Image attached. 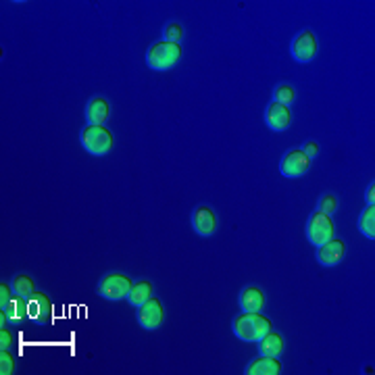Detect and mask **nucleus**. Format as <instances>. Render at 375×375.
<instances>
[{
  "label": "nucleus",
  "instance_id": "f257e3e1",
  "mask_svg": "<svg viewBox=\"0 0 375 375\" xmlns=\"http://www.w3.org/2000/svg\"><path fill=\"white\" fill-rule=\"evenodd\" d=\"M274 330L271 326V319L261 315V311L256 313H242V315H236L234 321H232V332L236 338H240L242 342H258L263 336H267Z\"/></svg>",
  "mask_w": 375,
  "mask_h": 375
},
{
  "label": "nucleus",
  "instance_id": "f03ea898",
  "mask_svg": "<svg viewBox=\"0 0 375 375\" xmlns=\"http://www.w3.org/2000/svg\"><path fill=\"white\" fill-rule=\"evenodd\" d=\"M182 55H184V50L180 44L160 40V42L150 44V48L146 50V65L150 71L165 73V71H171L182 61Z\"/></svg>",
  "mask_w": 375,
  "mask_h": 375
},
{
  "label": "nucleus",
  "instance_id": "7ed1b4c3",
  "mask_svg": "<svg viewBox=\"0 0 375 375\" xmlns=\"http://www.w3.org/2000/svg\"><path fill=\"white\" fill-rule=\"evenodd\" d=\"M80 144L88 154L104 156L113 150L115 138L109 130H106V125H86L80 132Z\"/></svg>",
  "mask_w": 375,
  "mask_h": 375
},
{
  "label": "nucleus",
  "instance_id": "20e7f679",
  "mask_svg": "<svg viewBox=\"0 0 375 375\" xmlns=\"http://www.w3.org/2000/svg\"><path fill=\"white\" fill-rule=\"evenodd\" d=\"M134 282L121 274V271H109V274H104L98 284H96V292L100 298L104 300H111V302H117V300H125L130 290H132Z\"/></svg>",
  "mask_w": 375,
  "mask_h": 375
},
{
  "label": "nucleus",
  "instance_id": "39448f33",
  "mask_svg": "<svg viewBox=\"0 0 375 375\" xmlns=\"http://www.w3.org/2000/svg\"><path fill=\"white\" fill-rule=\"evenodd\" d=\"M304 234L313 246H321V244L330 242L332 238H336V223L330 215H324V213L315 210V213H311V217L306 221Z\"/></svg>",
  "mask_w": 375,
  "mask_h": 375
},
{
  "label": "nucleus",
  "instance_id": "423d86ee",
  "mask_svg": "<svg viewBox=\"0 0 375 375\" xmlns=\"http://www.w3.org/2000/svg\"><path fill=\"white\" fill-rule=\"evenodd\" d=\"M136 321H138V326L146 332H154L163 326L165 306H163V302H160V298L150 296L144 304H140L136 309Z\"/></svg>",
  "mask_w": 375,
  "mask_h": 375
},
{
  "label": "nucleus",
  "instance_id": "0eeeda50",
  "mask_svg": "<svg viewBox=\"0 0 375 375\" xmlns=\"http://www.w3.org/2000/svg\"><path fill=\"white\" fill-rule=\"evenodd\" d=\"M313 160L304 154L302 148H290L284 152L282 160H280V173L288 180H296V178H304L311 171Z\"/></svg>",
  "mask_w": 375,
  "mask_h": 375
},
{
  "label": "nucleus",
  "instance_id": "6e6552de",
  "mask_svg": "<svg viewBox=\"0 0 375 375\" xmlns=\"http://www.w3.org/2000/svg\"><path fill=\"white\" fill-rule=\"evenodd\" d=\"M317 50H319V44H317V36L311 32V29H302L294 36L292 44H290V52H292V59L300 65L304 63H311L315 57H317Z\"/></svg>",
  "mask_w": 375,
  "mask_h": 375
},
{
  "label": "nucleus",
  "instance_id": "1a4fd4ad",
  "mask_svg": "<svg viewBox=\"0 0 375 375\" xmlns=\"http://www.w3.org/2000/svg\"><path fill=\"white\" fill-rule=\"evenodd\" d=\"M190 221H192V230H194L196 236H200V238H210L213 234L217 232V215H215V213H213V208L206 206V204L194 206Z\"/></svg>",
  "mask_w": 375,
  "mask_h": 375
},
{
  "label": "nucleus",
  "instance_id": "9d476101",
  "mask_svg": "<svg viewBox=\"0 0 375 375\" xmlns=\"http://www.w3.org/2000/svg\"><path fill=\"white\" fill-rule=\"evenodd\" d=\"M265 123L274 132H286L292 125V111L290 106L280 104L276 100H271L265 109Z\"/></svg>",
  "mask_w": 375,
  "mask_h": 375
},
{
  "label": "nucleus",
  "instance_id": "9b49d317",
  "mask_svg": "<svg viewBox=\"0 0 375 375\" xmlns=\"http://www.w3.org/2000/svg\"><path fill=\"white\" fill-rule=\"evenodd\" d=\"M344 256H346V244L340 238H332L330 242L317 246V252H315L317 263L324 267H334V265L342 263Z\"/></svg>",
  "mask_w": 375,
  "mask_h": 375
},
{
  "label": "nucleus",
  "instance_id": "f8f14e48",
  "mask_svg": "<svg viewBox=\"0 0 375 375\" xmlns=\"http://www.w3.org/2000/svg\"><path fill=\"white\" fill-rule=\"evenodd\" d=\"M111 117V102L104 96H94L86 104V121L88 125H104Z\"/></svg>",
  "mask_w": 375,
  "mask_h": 375
},
{
  "label": "nucleus",
  "instance_id": "ddd939ff",
  "mask_svg": "<svg viewBox=\"0 0 375 375\" xmlns=\"http://www.w3.org/2000/svg\"><path fill=\"white\" fill-rule=\"evenodd\" d=\"M282 363L278 361V356H256L252 359L246 367H244V373L246 375H280L282 373Z\"/></svg>",
  "mask_w": 375,
  "mask_h": 375
},
{
  "label": "nucleus",
  "instance_id": "4468645a",
  "mask_svg": "<svg viewBox=\"0 0 375 375\" xmlns=\"http://www.w3.org/2000/svg\"><path fill=\"white\" fill-rule=\"evenodd\" d=\"M238 302H240L242 311H246V313H256V311H261V309L265 306V294H263V290L256 288V286H246V288L240 290Z\"/></svg>",
  "mask_w": 375,
  "mask_h": 375
},
{
  "label": "nucleus",
  "instance_id": "2eb2a0df",
  "mask_svg": "<svg viewBox=\"0 0 375 375\" xmlns=\"http://www.w3.org/2000/svg\"><path fill=\"white\" fill-rule=\"evenodd\" d=\"M256 344H258V354H265V356H280L286 348L284 336L274 330L267 336H263Z\"/></svg>",
  "mask_w": 375,
  "mask_h": 375
},
{
  "label": "nucleus",
  "instance_id": "dca6fc26",
  "mask_svg": "<svg viewBox=\"0 0 375 375\" xmlns=\"http://www.w3.org/2000/svg\"><path fill=\"white\" fill-rule=\"evenodd\" d=\"M152 292H154L152 282L142 280V282H136V284L132 286V290H130V294H128V298H125V300H128L134 309H138L140 304H144V302L152 296Z\"/></svg>",
  "mask_w": 375,
  "mask_h": 375
},
{
  "label": "nucleus",
  "instance_id": "f3484780",
  "mask_svg": "<svg viewBox=\"0 0 375 375\" xmlns=\"http://www.w3.org/2000/svg\"><path fill=\"white\" fill-rule=\"evenodd\" d=\"M11 288L15 292V298H21V300H25V298H29V296H34L38 292L36 282L29 276H25V274H17L11 280Z\"/></svg>",
  "mask_w": 375,
  "mask_h": 375
},
{
  "label": "nucleus",
  "instance_id": "a211bd4d",
  "mask_svg": "<svg viewBox=\"0 0 375 375\" xmlns=\"http://www.w3.org/2000/svg\"><path fill=\"white\" fill-rule=\"evenodd\" d=\"M356 228L367 240H375V204H367L363 208V213L359 215V221H356Z\"/></svg>",
  "mask_w": 375,
  "mask_h": 375
},
{
  "label": "nucleus",
  "instance_id": "6ab92c4d",
  "mask_svg": "<svg viewBox=\"0 0 375 375\" xmlns=\"http://www.w3.org/2000/svg\"><path fill=\"white\" fill-rule=\"evenodd\" d=\"M274 100H276V102H280V104L290 106V104L296 100V90H294V86H292V84H288V82L278 84V86L274 88Z\"/></svg>",
  "mask_w": 375,
  "mask_h": 375
},
{
  "label": "nucleus",
  "instance_id": "aec40b11",
  "mask_svg": "<svg viewBox=\"0 0 375 375\" xmlns=\"http://www.w3.org/2000/svg\"><path fill=\"white\" fill-rule=\"evenodd\" d=\"M338 206H340V200H338V196L332 194V192L321 194V198H319V202H317V210H319V213H324V215H330V217H334V213L338 210Z\"/></svg>",
  "mask_w": 375,
  "mask_h": 375
},
{
  "label": "nucleus",
  "instance_id": "412c9836",
  "mask_svg": "<svg viewBox=\"0 0 375 375\" xmlns=\"http://www.w3.org/2000/svg\"><path fill=\"white\" fill-rule=\"evenodd\" d=\"M182 38H184V27H182V23H178V21H169V23L163 27V40H165V42L180 44V42H182Z\"/></svg>",
  "mask_w": 375,
  "mask_h": 375
},
{
  "label": "nucleus",
  "instance_id": "4be33fe9",
  "mask_svg": "<svg viewBox=\"0 0 375 375\" xmlns=\"http://www.w3.org/2000/svg\"><path fill=\"white\" fill-rule=\"evenodd\" d=\"M13 296H15V292H13V288H11V284H0V304H3V313L7 315V313H11V309H13Z\"/></svg>",
  "mask_w": 375,
  "mask_h": 375
},
{
  "label": "nucleus",
  "instance_id": "5701e85b",
  "mask_svg": "<svg viewBox=\"0 0 375 375\" xmlns=\"http://www.w3.org/2000/svg\"><path fill=\"white\" fill-rule=\"evenodd\" d=\"M15 371V361H13V354L9 348H3L0 350V373L3 375H11Z\"/></svg>",
  "mask_w": 375,
  "mask_h": 375
},
{
  "label": "nucleus",
  "instance_id": "b1692460",
  "mask_svg": "<svg viewBox=\"0 0 375 375\" xmlns=\"http://www.w3.org/2000/svg\"><path fill=\"white\" fill-rule=\"evenodd\" d=\"M300 148L304 150V154H306V156H309L311 160H313V158H315V156H317V154L321 152V146H319V144H317L315 140H309V142H304V144H302Z\"/></svg>",
  "mask_w": 375,
  "mask_h": 375
},
{
  "label": "nucleus",
  "instance_id": "393cba45",
  "mask_svg": "<svg viewBox=\"0 0 375 375\" xmlns=\"http://www.w3.org/2000/svg\"><path fill=\"white\" fill-rule=\"evenodd\" d=\"M365 202L367 204H375V184L371 182L365 190Z\"/></svg>",
  "mask_w": 375,
  "mask_h": 375
},
{
  "label": "nucleus",
  "instance_id": "a878e982",
  "mask_svg": "<svg viewBox=\"0 0 375 375\" xmlns=\"http://www.w3.org/2000/svg\"><path fill=\"white\" fill-rule=\"evenodd\" d=\"M0 338H3V348H11V344H13V336L5 330V326H3V332H0Z\"/></svg>",
  "mask_w": 375,
  "mask_h": 375
},
{
  "label": "nucleus",
  "instance_id": "bb28decb",
  "mask_svg": "<svg viewBox=\"0 0 375 375\" xmlns=\"http://www.w3.org/2000/svg\"><path fill=\"white\" fill-rule=\"evenodd\" d=\"M363 373H365V375H373V373H375V367H373V365H365V367H363Z\"/></svg>",
  "mask_w": 375,
  "mask_h": 375
}]
</instances>
